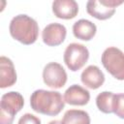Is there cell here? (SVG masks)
I'll return each mask as SVG.
<instances>
[{
  "label": "cell",
  "mask_w": 124,
  "mask_h": 124,
  "mask_svg": "<svg viewBox=\"0 0 124 124\" xmlns=\"http://www.w3.org/2000/svg\"><path fill=\"white\" fill-rule=\"evenodd\" d=\"M113 99L114 94L109 91H103L96 97V105L99 110L104 113L113 112Z\"/></svg>",
  "instance_id": "obj_15"
},
{
  "label": "cell",
  "mask_w": 124,
  "mask_h": 124,
  "mask_svg": "<svg viewBox=\"0 0 124 124\" xmlns=\"http://www.w3.org/2000/svg\"><path fill=\"white\" fill-rule=\"evenodd\" d=\"M66 35H67L66 27L61 23L53 22L47 24L44 28L42 32V39L46 46H56L64 42Z\"/></svg>",
  "instance_id": "obj_8"
},
{
  "label": "cell",
  "mask_w": 124,
  "mask_h": 124,
  "mask_svg": "<svg viewBox=\"0 0 124 124\" xmlns=\"http://www.w3.org/2000/svg\"><path fill=\"white\" fill-rule=\"evenodd\" d=\"M113 113L121 119H124V93L114 94Z\"/></svg>",
  "instance_id": "obj_16"
},
{
  "label": "cell",
  "mask_w": 124,
  "mask_h": 124,
  "mask_svg": "<svg viewBox=\"0 0 124 124\" xmlns=\"http://www.w3.org/2000/svg\"><path fill=\"white\" fill-rule=\"evenodd\" d=\"M43 80L46 85L51 88H61L67 81V73L61 64L50 62L43 70Z\"/></svg>",
  "instance_id": "obj_7"
},
{
  "label": "cell",
  "mask_w": 124,
  "mask_h": 124,
  "mask_svg": "<svg viewBox=\"0 0 124 124\" xmlns=\"http://www.w3.org/2000/svg\"><path fill=\"white\" fill-rule=\"evenodd\" d=\"M89 58V51L87 47L78 43L69 44L64 51V62L69 70L77 72L80 70Z\"/></svg>",
  "instance_id": "obj_5"
},
{
  "label": "cell",
  "mask_w": 124,
  "mask_h": 124,
  "mask_svg": "<svg viewBox=\"0 0 124 124\" xmlns=\"http://www.w3.org/2000/svg\"><path fill=\"white\" fill-rule=\"evenodd\" d=\"M90 100V93L87 89L78 84L71 85L64 93L65 103L73 106H84Z\"/></svg>",
  "instance_id": "obj_11"
},
{
  "label": "cell",
  "mask_w": 124,
  "mask_h": 124,
  "mask_svg": "<svg viewBox=\"0 0 124 124\" xmlns=\"http://www.w3.org/2000/svg\"><path fill=\"white\" fill-rule=\"evenodd\" d=\"M48 124H63V122L59 121V120H52V121L48 122Z\"/></svg>",
  "instance_id": "obj_18"
},
{
  "label": "cell",
  "mask_w": 124,
  "mask_h": 124,
  "mask_svg": "<svg viewBox=\"0 0 124 124\" xmlns=\"http://www.w3.org/2000/svg\"><path fill=\"white\" fill-rule=\"evenodd\" d=\"M17 124H41V120L34 114L25 113L18 119Z\"/></svg>",
  "instance_id": "obj_17"
},
{
  "label": "cell",
  "mask_w": 124,
  "mask_h": 124,
  "mask_svg": "<svg viewBox=\"0 0 124 124\" xmlns=\"http://www.w3.org/2000/svg\"><path fill=\"white\" fill-rule=\"evenodd\" d=\"M96 32H97L96 25L88 19L81 18L76 21L73 25L74 36L82 41H90L96 35Z\"/></svg>",
  "instance_id": "obj_13"
},
{
  "label": "cell",
  "mask_w": 124,
  "mask_h": 124,
  "mask_svg": "<svg viewBox=\"0 0 124 124\" xmlns=\"http://www.w3.org/2000/svg\"><path fill=\"white\" fill-rule=\"evenodd\" d=\"M11 36L23 45L34 44L39 35V25L37 21L27 15H17L14 16L9 26Z\"/></svg>",
  "instance_id": "obj_2"
},
{
  "label": "cell",
  "mask_w": 124,
  "mask_h": 124,
  "mask_svg": "<svg viewBox=\"0 0 124 124\" xmlns=\"http://www.w3.org/2000/svg\"><path fill=\"white\" fill-rule=\"evenodd\" d=\"M31 108L41 114L55 116L65 107V101L60 92L38 89L30 97Z\"/></svg>",
  "instance_id": "obj_1"
},
{
  "label": "cell",
  "mask_w": 124,
  "mask_h": 124,
  "mask_svg": "<svg viewBox=\"0 0 124 124\" xmlns=\"http://www.w3.org/2000/svg\"><path fill=\"white\" fill-rule=\"evenodd\" d=\"M16 81V73L13 61L6 57H0V87L7 88L13 86Z\"/></svg>",
  "instance_id": "obj_12"
},
{
  "label": "cell",
  "mask_w": 124,
  "mask_h": 124,
  "mask_svg": "<svg viewBox=\"0 0 124 124\" xmlns=\"http://www.w3.org/2000/svg\"><path fill=\"white\" fill-rule=\"evenodd\" d=\"M54 16L61 19H72L78 13V5L75 0H55L52 2Z\"/></svg>",
  "instance_id": "obj_9"
},
{
  "label": "cell",
  "mask_w": 124,
  "mask_h": 124,
  "mask_svg": "<svg viewBox=\"0 0 124 124\" xmlns=\"http://www.w3.org/2000/svg\"><path fill=\"white\" fill-rule=\"evenodd\" d=\"M104 68L116 79L124 80V52L115 47H107L101 57Z\"/></svg>",
  "instance_id": "obj_4"
},
{
  "label": "cell",
  "mask_w": 124,
  "mask_h": 124,
  "mask_svg": "<svg viewBox=\"0 0 124 124\" xmlns=\"http://www.w3.org/2000/svg\"><path fill=\"white\" fill-rule=\"evenodd\" d=\"M62 122L63 124H90V116L81 109H69L64 113Z\"/></svg>",
  "instance_id": "obj_14"
},
{
  "label": "cell",
  "mask_w": 124,
  "mask_h": 124,
  "mask_svg": "<svg viewBox=\"0 0 124 124\" xmlns=\"http://www.w3.org/2000/svg\"><path fill=\"white\" fill-rule=\"evenodd\" d=\"M123 3L124 1L116 0H89L86 3V11L91 16L106 20L110 18L115 13V8Z\"/></svg>",
  "instance_id": "obj_6"
},
{
  "label": "cell",
  "mask_w": 124,
  "mask_h": 124,
  "mask_svg": "<svg viewBox=\"0 0 124 124\" xmlns=\"http://www.w3.org/2000/svg\"><path fill=\"white\" fill-rule=\"evenodd\" d=\"M24 105L22 95L16 91L5 93L0 101V124H13L15 115Z\"/></svg>",
  "instance_id": "obj_3"
},
{
  "label": "cell",
  "mask_w": 124,
  "mask_h": 124,
  "mask_svg": "<svg viewBox=\"0 0 124 124\" xmlns=\"http://www.w3.org/2000/svg\"><path fill=\"white\" fill-rule=\"evenodd\" d=\"M81 82L90 89H98L105 82V75L99 67L90 65L86 67L80 75Z\"/></svg>",
  "instance_id": "obj_10"
}]
</instances>
